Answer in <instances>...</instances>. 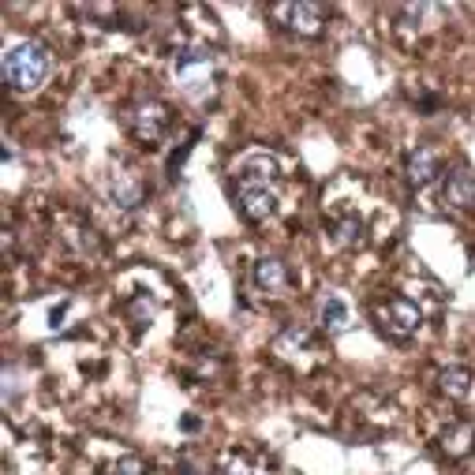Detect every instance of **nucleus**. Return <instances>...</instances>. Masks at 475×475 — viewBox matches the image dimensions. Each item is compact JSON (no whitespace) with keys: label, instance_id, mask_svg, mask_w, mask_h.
Masks as SVG:
<instances>
[{"label":"nucleus","instance_id":"nucleus-1","mask_svg":"<svg viewBox=\"0 0 475 475\" xmlns=\"http://www.w3.org/2000/svg\"><path fill=\"white\" fill-rule=\"evenodd\" d=\"M236 210L251 225L266 221L278 210V161L270 154H251L236 169Z\"/></svg>","mask_w":475,"mask_h":475},{"label":"nucleus","instance_id":"nucleus-2","mask_svg":"<svg viewBox=\"0 0 475 475\" xmlns=\"http://www.w3.org/2000/svg\"><path fill=\"white\" fill-rule=\"evenodd\" d=\"M0 71H4V83L12 90H38L49 76V52L38 42H15L4 52Z\"/></svg>","mask_w":475,"mask_h":475},{"label":"nucleus","instance_id":"nucleus-3","mask_svg":"<svg viewBox=\"0 0 475 475\" xmlns=\"http://www.w3.org/2000/svg\"><path fill=\"white\" fill-rule=\"evenodd\" d=\"M176 71V83L184 90V98L191 101H206L217 86V68H213V57L210 49H184L173 64Z\"/></svg>","mask_w":475,"mask_h":475},{"label":"nucleus","instance_id":"nucleus-4","mask_svg":"<svg viewBox=\"0 0 475 475\" xmlns=\"http://www.w3.org/2000/svg\"><path fill=\"white\" fill-rule=\"evenodd\" d=\"M127 127H132V135L146 146H157L169 132V105L157 101V98H139L132 109H127Z\"/></svg>","mask_w":475,"mask_h":475},{"label":"nucleus","instance_id":"nucleus-5","mask_svg":"<svg viewBox=\"0 0 475 475\" xmlns=\"http://www.w3.org/2000/svg\"><path fill=\"white\" fill-rule=\"evenodd\" d=\"M273 15L281 20L285 30L300 34V38H318L322 27H326V12L318 4H307V0H300V4H278Z\"/></svg>","mask_w":475,"mask_h":475},{"label":"nucleus","instance_id":"nucleus-6","mask_svg":"<svg viewBox=\"0 0 475 475\" xmlns=\"http://www.w3.org/2000/svg\"><path fill=\"white\" fill-rule=\"evenodd\" d=\"M382 334H390L393 341H408L415 330H419V322H423V315H419V307L412 300H390L386 307H382Z\"/></svg>","mask_w":475,"mask_h":475},{"label":"nucleus","instance_id":"nucleus-7","mask_svg":"<svg viewBox=\"0 0 475 475\" xmlns=\"http://www.w3.org/2000/svg\"><path fill=\"white\" fill-rule=\"evenodd\" d=\"M109 198H113V206L117 210H139L146 203V184H142V176L135 169H113L109 173Z\"/></svg>","mask_w":475,"mask_h":475},{"label":"nucleus","instance_id":"nucleus-8","mask_svg":"<svg viewBox=\"0 0 475 475\" xmlns=\"http://www.w3.org/2000/svg\"><path fill=\"white\" fill-rule=\"evenodd\" d=\"M442 203L449 210H471L475 206V173L471 169H453L442 184Z\"/></svg>","mask_w":475,"mask_h":475},{"label":"nucleus","instance_id":"nucleus-9","mask_svg":"<svg viewBox=\"0 0 475 475\" xmlns=\"http://www.w3.org/2000/svg\"><path fill=\"white\" fill-rule=\"evenodd\" d=\"M405 173H408V184H412V188H427L431 180L442 173L438 150H431V146H415V150L408 154V161H405Z\"/></svg>","mask_w":475,"mask_h":475},{"label":"nucleus","instance_id":"nucleus-10","mask_svg":"<svg viewBox=\"0 0 475 475\" xmlns=\"http://www.w3.org/2000/svg\"><path fill=\"white\" fill-rule=\"evenodd\" d=\"M251 281L259 292H266V296H285V288H288V270L281 259H259L251 270Z\"/></svg>","mask_w":475,"mask_h":475},{"label":"nucleus","instance_id":"nucleus-11","mask_svg":"<svg viewBox=\"0 0 475 475\" xmlns=\"http://www.w3.org/2000/svg\"><path fill=\"white\" fill-rule=\"evenodd\" d=\"M438 446H442L446 456H468L475 449V427L471 423H449L438 438Z\"/></svg>","mask_w":475,"mask_h":475},{"label":"nucleus","instance_id":"nucleus-12","mask_svg":"<svg viewBox=\"0 0 475 475\" xmlns=\"http://www.w3.org/2000/svg\"><path fill=\"white\" fill-rule=\"evenodd\" d=\"M438 390H442L446 397H453V400H464L475 390V374L468 367H442L438 371Z\"/></svg>","mask_w":475,"mask_h":475},{"label":"nucleus","instance_id":"nucleus-13","mask_svg":"<svg viewBox=\"0 0 475 475\" xmlns=\"http://www.w3.org/2000/svg\"><path fill=\"white\" fill-rule=\"evenodd\" d=\"M318 318H322V326H326V334H344V330H349V322H352L349 303H344L341 296H326V300H322V310H318Z\"/></svg>","mask_w":475,"mask_h":475},{"label":"nucleus","instance_id":"nucleus-14","mask_svg":"<svg viewBox=\"0 0 475 475\" xmlns=\"http://www.w3.org/2000/svg\"><path fill=\"white\" fill-rule=\"evenodd\" d=\"M307 344H310L307 326H285V330L278 334V341H273V349H278L281 356H292V352H303Z\"/></svg>","mask_w":475,"mask_h":475},{"label":"nucleus","instance_id":"nucleus-15","mask_svg":"<svg viewBox=\"0 0 475 475\" xmlns=\"http://www.w3.org/2000/svg\"><path fill=\"white\" fill-rule=\"evenodd\" d=\"M64 240L76 247V254H83V259H94V254L101 251V244H98V236H94V229H68L64 232Z\"/></svg>","mask_w":475,"mask_h":475},{"label":"nucleus","instance_id":"nucleus-16","mask_svg":"<svg viewBox=\"0 0 475 475\" xmlns=\"http://www.w3.org/2000/svg\"><path fill=\"white\" fill-rule=\"evenodd\" d=\"M334 240H337L341 247H359V244H363V221H359L356 213L341 217V221L334 225Z\"/></svg>","mask_w":475,"mask_h":475},{"label":"nucleus","instance_id":"nucleus-17","mask_svg":"<svg viewBox=\"0 0 475 475\" xmlns=\"http://www.w3.org/2000/svg\"><path fill=\"white\" fill-rule=\"evenodd\" d=\"M109 475H146V464H142V456L127 453V456H120V461H113Z\"/></svg>","mask_w":475,"mask_h":475},{"label":"nucleus","instance_id":"nucleus-18","mask_svg":"<svg viewBox=\"0 0 475 475\" xmlns=\"http://www.w3.org/2000/svg\"><path fill=\"white\" fill-rule=\"evenodd\" d=\"M132 318H135L139 330H146V326L154 322V303L146 300V296H135V300H132Z\"/></svg>","mask_w":475,"mask_h":475},{"label":"nucleus","instance_id":"nucleus-19","mask_svg":"<svg viewBox=\"0 0 475 475\" xmlns=\"http://www.w3.org/2000/svg\"><path fill=\"white\" fill-rule=\"evenodd\" d=\"M221 475H251V468H247L244 461H229V464L221 468Z\"/></svg>","mask_w":475,"mask_h":475},{"label":"nucleus","instance_id":"nucleus-20","mask_svg":"<svg viewBox=\"0 0 475 475\" xmlns=\"http://www.w3.org/2000/svg\"><path fill=\"white\" fill-rule=\"evenodd\" d=\"M64 315H68V303H60L57 310H52V315H49V326H52V330H57V326L64 322Z\"/></svg>","mask_w":475,"mask_h":475},{"label":"nucleus","instance_id":"nucleus-21","mask_svg":"<svg viewBox=\"0 0 475 475\" xmlns=\"http://www.w3.org/2000/svg\"><path fill=\"white\" fill-rule=\"evenodd\" d=\"M180 427H184V431H198V427H203V419H198V415H184V423H180Z\"/></svg>","mask_w":475,"mask_h":475},{"label":"nucleus","instance_id":"nucleus-22","mask_svg":"<svg viewBox=\"0 0 475 475\" xmlns=\"http://www.w3.org/2000/svg\"><path fill=\"white\" fill-rule=\"evenodd\" d=\"M419 105H423V109H438V98H434V94H427V98L419 101Z\"/></svg>","mask_w":475,"mask_h":475}]
</instances>
